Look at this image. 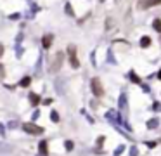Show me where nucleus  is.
<instances>
[{"mask_svg":"<svg viewBox=\"0 0 161 156\" xmlns=\"http://www.w3.org/2000/svg\"><path fill=\"white\" fill-rule=\"evenodd\" d=\"M68 54H70V63L73 68H80V61L76 57V47L75 45H68Z\"/></svg>","mask_w":161,"mask_h":156,"instance_id":"nucleus-1","label":"nucleus"},{"mask_svg":"<svg viewBox=\"0 0 161 156\" xmlns=\"http://www.w3.org/2000/svg\"><path fill=\"white\" fill-rule=\"evenodd\" d=\"M63 61H64V54L63 52H57L55 57H54V63L50 64V73H55V71L59 70L61 66H63Z\"/></svg>","mask_w":161,"mask_h":156,"instance_id":"nucleus-2","label":"nucleus"},{"mask_svg":"<svg viewBox=\"0 0 161 156\" xmlns=\"http://www.w3.org/2000/svg\"><path fill=\"white\" fill-rule=\"evenodd\" d=\"M23 129H24V132H28V134H33V135H40L43 132L42 127H37L35 123H23Z\"/></svg>","mask_w":161,"mask_h":156,"instance_id":"nucleus-3","label":"nucleus"},{"mask_svg":"<svg viewBox=\"0 0 161 156\" xmlns=\"http://www.w3.org/2000/svg\"><path fill=\"white\" fill-rule=\"evenodd\" d=\"M92 92L95 94L97 97H101L102 94H104V89H102V83H101V80L99 78H92Z\"/></svg>","mask_w":161,"mask_h":156,"instance_id":"nucleus-4","label":"nucleus"},{"mask_svg":"<svg viewBox=\"0 0 161 156\" xmlns=\"http://www.w3.org/2000/svg\"><path fill=\"white\" fill-rule=\"evenodd\" d=\"M151 5H161V0H144V2H139L140 9H145V7H151Z\"/></svg>","mask_w":161,"mask_h":156,"instance_id":"nucleus-5","label":"nucleus"},{"mask_svg":"<svg viewBox=\"0 0 161 156\" xmlns=\"http://www.w3.org/2000/svg\"><path fill=\"white\" fill-rule=\"evenodd\" d=\"M52 40H54V37H52V35H45V37L42 38V45H43L45 49H48L50 45H52Z\"/></svg>","mask_w":161,"mask_h":156,"instance_id":"nucleus-6","label":"nucleus"},{"mask_svg":"<svg viewBox=\"0 0 161 156\" xmlns=\"http://www.w3.org/2000/svg\"><path fill=\"white\" fill-rule=\"evenodd\" d=\"M38 147H40V154H47L48 153V147H47V142H45V140H42Z\"/></svg>","mask_w":161,"mask_h":156,"instance_id":"nucleus-7","label":"nucleus"},{"mask_svg":"<svg viewBox=\"0 0 161 156\" xmlns=\"http://www.w3.org/2000/svg\"><path fill=\"white\" fill-rule=\"evenodd\" d=\"M30 102H31L33 106H37L38 102H40V97H38L37 94H30Z\"/></svg>","mask_w":161,"mask_h":156,"instance_id":"nucleus-8","label":"nucleus"},{"mask_svg":"<svg viewBox=\"0 0 161 156\" xmlns=\"http://www.w3.org/2000/svg\"><path fill=\"white\" fill-rule=\"evenodd\" d=\"M140 45H142V47H149L151 45V38L149 37H142L140 38Z\"/></svg>","mask_w":161,"mask_h":156,"instance_id":"nucleus-9","label":"nucleus"},{"mask_svg":"<svg viewBox=\"0 0 161 156\" xmlns=\"http://www.w3.org/2000/svg\"><path fill=\"white\" fill-rule=\"evenodd\" d=\"M152 28H154L158 33H161V19H154V23H152Z\"/></svg>","mask_w":161,"mask_h":156,"instance_id":"nucleus-10","label":"nucleus"},{"mask_svg":"<svg viewBox=\"0 0 161 156\" xmlns=\"http://www.w3.org/2000/svg\"><path fill=\"white\" fill-rule=\"evenodd\" d=\"M30 83H31V78H30V76H24L21 80V87H28Z\"/></svg>","mask_w":161,"mask_h":156,"instance_id":"nucleus-11","label":"nucleus"},{"mask_svg":"<svg viewBox=\"0 0 161 156\" xmlns=\"http://www.w3.org/2000/svg\"><path fill=\"white\" fill-rule=\"evenodd\" d=\"M147 127H149V129H154V127H158V120H149V122H147Z\"/></svg>","mask_w":161,"mask_h":156,"instance_id":"nucleus-12","label":"nucleus"},{"mask_svg":"<svg viewBox=\"0 0 161 156\" xmlns=\"http://www.w3.org/2000/svg\"><path fill=\"white\" fill-rule=\"evenodd\" d=\"M50 118H52V122H59V114L55 113V111H52V114H50Z\"/></svg>","mask_w":161,"mask_h":156,"instance_id":"nucleus-13","label":"nucleus"},{"mask_svg":"<svg viewBox=\"0 0 161 156\" xmlns=\"http://www.w3.org/2000/svg\"><path fill=\"white\" fill-rule=\"evenodd\" d=\"M66 149H68V151H71V149H73V142H71V140H66Z\"/></svg>","mask_w":161,"mask_h":156,"instance_id":"nucleus-14","label":"nucleus"},{"mask_svg":"<svg viewBox=\"0 0 161 156\" xmlns=\"http://www.w3.org/2000/svg\"><path fill=\"white\" fill-rule=\"evenodd\" d=\"M66 12H68V14H70V16H73V9H71V5H70V4H68V5H66Z\"/></svg>","mask_w":161,"mask_h":156,"instance_id":"nucleus-15","label":"nucleus"},{"mask_svg":"<svg viewBox=\"0 0 161 156\" xmlns=\"http://www.w3.org/2000/svg\"><path fill=\"white\" fill-rule=\"evenodd\" d=\"M2 56H4V45L0 43V57H2Z\"/></svg>","mask_w":161,"mask_h":156,"instance_id":"nucleus-16","label":"nucleus"},{"mask_svg":"<svg viewBox=\"0 0 161 156\" xmlns=\"http://www.w3.org/2000/svg\"><path fill=\"white\" fill-rule=\"evenodd\" d=\"M2 70H4V66L0 64V75H2V73H4V71H2Z\"/></svg>","mask_w":161,"mask_h":156,"instance_id":"nucleus-17","label":"nucleus"},{"mask_svg":"<svg viewBox=\"0 0 161 156\" xmlns=\"http://www.w3.org/2000/svg\"><path fill=\"white\" fill-rule=\"evenodd\" d=\"M158 78H159V80H161V71H159V73H158Z\"/></svg>","mask_w":161,"mask_h":156,"instance_id":"nucleus-18","label":"nucleus"}]
</instances>
